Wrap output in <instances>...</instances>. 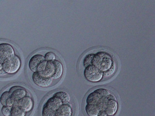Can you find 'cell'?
Returning a JSON list of instances; mask_svg holds the SVG:
<instances>
[{
    "mask_svg": "<svg viewBox=\"0 0 155 116\" xmlns=\"http://www.w3.org/2000/svg\"><path fill=\"white\" fill-rule=\"evenodd\" d=\"M86 102L85 111L88 116H113L119 107L115 94L104 87H98L90 92Z\"/></svg>",
    "mask_w": 155,
    "mask_h": 116,
    "instance_id": "obj_1",
    "label": "cell"
},
{
    "mask_svg": "<svg viewBox=\"0 0 155 116\" xmlns=\"http://www.w3.org/2000/svg\"><path fill=\"white\" fill-rule=\"evenodd\" d=\"M91 65L96 67L103 74L104 79L112 77L116 71V65L107 53L99 52L94 54Z\"/></svg>",
    "mask_w": 155,
    "mask_h": 116,
    "instance_id": "obj_2",
    "label": "cell"
},
{
    "mask_svg": "<svg viewBox=\"0 0 155 116\" xmlns=\"http://www.w3.org/2000/svg\"><path fill=\"white\" fill-rule=\"evenodd\" d=\"M43 72L46 76L52 79H57L62 76L63 67L61 63L57 60L48 61Z\"/></svg>",
    "mask_w": 155,
    "mask_h": 116,
    "instance_id": "obj_3",
    "label": "cell"
},
{
    "mask_svg": "<svg viewBox=\"0 0 155 116\" xmlns=\"http://www.w3.org/2000/svg\"><path fill=\"white\" fill-rule=\"evenodd\" d=\"M63 103L60 98L53 95L44 104L42 111V116H55L57 110Z\"/></svg>",
    "mask_w": 155,
    "mask_h": 116,
    "instance_id": "obj_4",
    "label": "cell"
},
{
    "mask_svg": "<svg viewBox=\"0 0 155 116\" xmlns=\"http://www.w3.org/2000/svg\"><path fill=\"white\" fill-rule=\"evenodd\" d=\"M84 73L85 79L91 82H98L104 80L103 74L93 65L86 67Z\"/></svg>",
    "mask_w": 155,
    "mask_h": 116,
    "instance_id": "obj_5",
    "label": "cell"
},
{
    "mask_svg": "<svg viewBox=\"0 0 155 116\" xmlns=\"http://www.w3.org/2000/svg\"><path fill=\"white\" fill-rule=\"evenodd\" d=\"M47 61L44 56L40 54H36L32 56L28 62V66L33 72L44 71Z\"/></svg>",
    "mask_w": 155,
    "mask_h": 116,
    "instance_id": "obj_6",
    "label": "cell"
},
{
    "mask_svg": "<svg viewBox=\"0 0 155 116\" xmlns=\"http://www.w3.org/2000/svg\"><path fill=\"white\" fill-rule=\"evenodd\" d=\"M32 79L36 85L43 88L48 87L53 82L51 78L44 75L43 71L34 72L32 75Z\"/></svg>",
    "mask_w": 155,
    "mask_h": 116,
    "instance_id": "obj_7",
    "label": "cell"
},
{
    "mask_svg": "<svg viewBox=\"0 0 155 116\" xmlns=\"http://www.w3.org/2000/svg\"><path fill=\"white\" fill-rule=\"evenodd\" d=\"M9 91L11 93L12 98L15 101V103L24 97L28 96L27 95V91L24 88L19 86L12 87L10 89Z\"/></svg>",
    "mask_w": 155,
    "mask_h": 116,
    "instance_id": "obj_8",
    "label": "cell"
},
{
    "mask_svg": "<svg viewBox=\"0 0 155 116\" xmlns=\"http://www.w3.org/2000/svg\"><path fill=\"white\" fill-rule=\"evenodd\" d=\"M55 116H73L71 103L69 102L63 103L57 110Z\"/></svg>",
    "mask_w": 155,
    "mask_h": 116,
    "instance_id": "obj_9",
    "label": "cell"
},
{
    "mask_svg": "<svg viewBox=\"0 0 155 116\" xmlns=\"http://www.w3.org/2000/svg\"><path fill=\"white\" fill-rule=\"evenodd\" d=\"M14 105L20 106L24 109L27 112L32 110L33 107L34 103L30 97L26 96L15 103Z\"/></svg>",
    "mask_w": 155,
    "mask_h": 116,
    "instance_id": "obj_10",
    "label": "cell"
},
{
    "mask_svg": "<svg viewBox=\"0 0 155 116\" xmlns=\"http://www.w3.org/2000/svg\"><path fill=\"white\" fill-rule=\"evenodd\" d=\"M15 102L9 91H4L1 94L0 103L2 105L11 107L14 105Z\"/></svg>",
    "mask_w": 155,
    "mask_h": 116,
    "instance_id": "obj_11",
    "label": "cell"
},
{
    "mask_svg": "<svg viewBox=\"0 0 155 116\" xmlns=\"http://www.w3.org/2000/svg\"><path fill=\"white\" fill-rule=\"evenodd\" d=\"M26 112L20 106L14 105L11 107L10 116H25Z\"/></svg>",
    "mask_w": 155,
    "mask_h": 116,
    "instance_id": "obj_12",
    "label": "cell"
},
{
    "mask_svg": "<svg viewBox=\"0 0 155 116\" xmlns=\"http://www.w3.org/2000/svg\"><path fill=\"white\" fill-rule=\"evenodd\" d=\"M21 66V61L19 57L16 55L12 58V67L10 74H13L17 72L19 70Z\"/></svg>",
    "mask_w": 155,
    "mask_h": 116,
    "instance_id": "obj_13",
    "label": "cell"
},
{
    "mask_svg": "<svg viewBox=\"0 0 155 116\" xmlns=\"http://www.w3.org/2000/svg\"><path fill=\"white\" fill-rule=\"evenodd\" d=\"M53 96L60 98L63 103L69 102L70 99L69 95L66 92L63 91L56 92L54 94Z\"/></svg>",
    "mask_w": 155,
    "mask_h": 116,
    "instance_id": "obj_14",
    "label": "cell"
},
{
    "mask_svg": "<svg viewBox=\"0 0 155 116\" xmlns=\"http://www.w3.org/2000/svg\"><path fill=\"white\" fill-rule=\"evenodd\" d=\"M94 55V54H90L85 57L83 60V65L85 68L89 65H91Z\"/></svg>",
    "mask_w": 155,
    "mask_h": 116,
    "instance_id": "obj_15",
    "label": "cell"
},
{
    "mask_svg": "<svg viewBox=\"0 0 155 116\" xmlns=\"http://www.w3.org/2000/svg\"><path fill=\"white\" fill-rule=\"evenodd\" d=\"M11 107L3 106L1 111L2 114L4 116H10Z\"/></svg>",
    "mask_w": 155,
    "mask_h": 116,
    "instance_id": "obj_16",
    "label": "cell"
},
{
    "mask_svg": "<svg viewBox=\"0 0 155 116\" xmlns=\"http://www.w3.org/2000/svg\"><path fill=\"white\" fill-rule=\"evenodd\" d=\"M45 60L48 61L55 60V55L51 52H49L47 53L44 56Z\"/></svg>",
    "mask_w": 155,
    "mask_h": 116,
    "instance_id": "obj_17",
    "label": "cell"
},
{
    "mask_svg": "<svg viewBox=\"0 0 155 116\" xmlns=\"http://www.w3.org/2000/svg\"><path fill=\"white\" fill-rule=\"evenodd\" d=\"M6 74L3 69L2 63H0V75H4Z\"/></svg>",
    "mask_w": 155,
    "mask_h": 116,
    "instance_id": "obj_18",
    "label": "cell"
}]
</instances>
